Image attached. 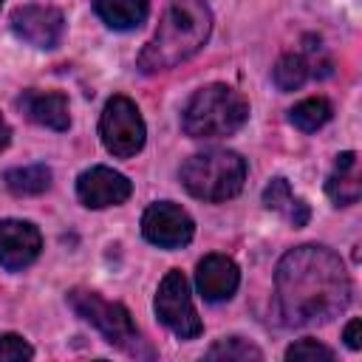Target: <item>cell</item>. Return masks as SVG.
I'll return each mask as SVG.
<instances>
[{
  "instance_id": "obj_1",
  "label": "cell",
  "mask_w": 362,
  "mask_h": 362,
  "mask_svg": "<svg viewBox=\"0 0 362 362\" xmlns=\"http://www.w3.org/2000/svg\"><path fill=\"white\" fill-rule=\"evenodd\" d=\"M274 294L286 325H322L351 303V277L337 252L305 243L280 257Z\"/></svg>"
},
{
  "instance_id": "obj_2",
  "label": "cell",
  "mask_w": 362,
  "mask_h": 362,
  "mask_svg": "<svg viewBox=\"0 0 362 362\" xmlns=\"http://www.w3.org/2000/svg\"><path fill=\"white\" fill-rule=\"evenodd\" d=\"M212 31V11L206 0H173L150 37L141 48L136 65L141 74H158L175 68L178 62L189 59L204 48Z\"/></svg>"
},
{
  "instance_id": "obj_3",
  "label": "cell",
  "mask_w": 362,
  "mask_h": 362,
  "mask_svg": "<svg viewBox=\"0 0 362 362\" xmlns=\"http://www.w3.org/2000/svg\"><path fill=\"white\" fill-rule=\"evenodd\" d=\"M249 119V102L240 90L212 82L198 88L181 110V127L189 139H221L238 133Z\"/></svg>"
},
{
  "instance_id": "obj_4",
  "label": "cell",
  "mask_w": 362,
  "mask_h": 362,
  "mask_svg": "<svg viewBox=\"0 0 362 362\" xmlns=\"http://www.w3.org/2000/svg\"><path fill=\"white\" fill-rule=\"evenodd\" d=\"M246 181V161L235 150H204L184 161L181 184L198 201H226L243 189Z\"/></svg>"
},
{
  "instance_id": "obj_5",
  "label": "cell",
  "mask_w": 362,
  "mask_h": 362,
  "mask_svg": "<svg viewBox=\"0 0 362 362\" xmlns=\"http://www.w3.org/2000/svg\"><path fill=\"white\" fill-rule=\"evenodd\" d=\"M68 303L113 348H119V351H124V354H130L136 359H153L156 356L153 348L141 339V334H139L130 311L122 303H110V300H105L102 294H96L90 288H74V291H68Z\"/></svg>"
},
{
  "instance_id": "obj_6",
  "label": "cell",
  "mask_w": 362,
  "mask_h": 362,
  "mask_svg": "<svg viewBox=\"0 0 362 362\" xmlns=\"http://www.w3.org/2000/svg\"><path fill=\"white\" fill-rule=\"evenodd\" d=\"M99 136L110 156L130 158L144 147V119L133 99L127 96H110L105 102V110L99 116Z\"/></svg>"
},
{
  "instance_id": "obj_7",
  "label": "cell",
  "mask_w": 362,
  "mask_h": 362,
  "mask_svg": "<svg viewBox=\"0 0 362 362\" xmlns=\"http://www.w3.org/2000/svg\"><path fill=\"white\" fill-rule=\"evenodd\" d=\"M156 317L178 337V339H195L204 331V322L192 305L189 283L181 269H170L156 291Z\"/></svg>"
},
{
  "instance_id": "obj_8",
  "label": "cell",
  "mask_w": 362,
  "mask_h": 362,
  "mask_svg": "<svg viewBox=\"0 0 362 362\" xmlns=\"http://www.w3.org/2000/svg\"><path fill=\"white\" fill-rule=\"evenodd\" d=\"M141 235L158 249H181L192 240L195 223L187 209L173 201H156L141 215Z\"/></svg>"
},
{
  "instance_id": "obj_9",
  "label": "cell",
  "mask_w": 362,
  "mask_h": 362,
  "mask_svg": "<svg viewBox=\"0 0 362 362\" xmlns=\"http://www.w3.org/2000/svg\"><path fill=\"white\" fill-rule=\"evenodd\" d=\"M11 31L34 48H57L65 31V17L54 6H20L11 11Z\"/></svg>"
},
{
  "instance_id": "obj_10",
  "label": "cell",
  "mask_w": 362,
  "mask_h": 362,
  "mask_svg": "<svg viewBox=\"0 0 362 362\" xmlns=\"http://www.w3.org/2000/svg\"><path fill=\"white\" fill-rule=\"evenodd\" d=\"M133 184L127 175L110 167H90L76 178V195L88 209H105V206H119L130 198Z\"/></svg>"
},
{
  "instance_id": "obj_11",
  "label": "cell",
  "mask_w": 362,
  "mask_h": 362,
  "mask_svg": "<svg viewBox=\"0 0 362 362\" xmlns=\"http://www.w3.org/2000/svg\"><path fill=\"white\" fill-rule=\"evenodd\" d=\"M42 235L31 221H0V266L6 272H23L40 257Z\"/></svg>"
},
{
  "instance_id": "obj_12",
  "label": "cell",
  "mask_w": 362,
  "mask_h": 362,
  "mask_svg": "<svg viewBox=\"0 0 362 362\" xmlns=\"http://www.w3.org/2000/svg\"><path fill=\"white\" fill-rule=\"evenodd\" d=\"M238 283H240L238 263L226 255H206L195 269V286L206 303L229 300L238 291Z\"/></svg>"
},
{
  "instance_id": "obj_13",
  "label": "cell",
  "mask_w": 362,
  "mask_h": 362,
  "mask_svg": "<svg viewBox=\"0 0 362 362\" xmlns=\"http://www.w3.org/2000/svg\"><path fill=\"white\" fill-rule=\"evenodd\" d=\"M17 107L34 124H42V127H51V130H68V124H71L68 99L59 90H37V88L23 90V96L17 99Z\"/></svg>"
},
{
  "instance_id": "obj_14",
  "label": "cell",
  "mask_w": 362,
  "mask_h": 362,
  "mask_svg": "<svg viewBox=\"0 0 362 362\" xmlns=\"http://www.w3.org/2000/svg\"><path fill=\"white\" fill-rule=\"evenodd\" d=\"M325 192L337 206H351L362 195V175H359V158L354 150L339 153L334 161L331 175L325 178Z\"/></svg>"
},
{
  "instance_id": "obj_15",
  "label": "cell",
  "mask_w": 362,
  "mask_h": 362,
  "mask_svg": "<svg viewBox=\"0 0 362 362\" xmlns=\"http://www.w3.org/2000/svg\"><path fill=\"white\" fill-rule=\"evenodd\" d=\"M263 204H266V209L283 215L294 229L305 226L308 218H311L308 204H305L300 195L291 192V187H288L286 178H272V181L266 184V189H263Z\"/></svg>"
},
{
  "instance_id": "obj_16",
  "label": "cell",
  "mask_w": 362,
  "mask_h": 362,
  "mask_svg": "<svg viewBox=\"0 0 362 362\" xmlns=\"http://www.w3.org/2000/svg\"><path fill=\"white\" fill-rule=\"evenodd\" d=\"M93 11L99 14V20L107 28L130 31V28H139L147 20L150 3L147 0H93Z\"/></svg>"
},
{
  "instance_id": "obj_17",
  "label": "cell",
  "mask_w": 362,
  "mask_h": 362,
  "mask_svg": "<svg viewBox=\"0 0 362 362\" xmlns=\"http://www.w3.org/2000/svg\"><path fill=\"white\" fill-rule=\"evenodd\" d=\"M6 187L14 195H40L51 187V167H45V164L14 167L6 173Z\"/></svg>"
},
{
  "instance_id": "obj_18",
  "label": "cell",
  "mask_w": 362,
  "mask_h": 362,
  "mask_svg": "<svg viewBox=\"0 0 362 362\" xmlns=\"http://www.w3.org/2000/svg\"><path fill=\"white\" fill-rule=\"evenodd\" d=\"M331 113H334V107H331L328 99L311 96V99L297 102V105L288 110V119H291V124L300 127L303 133H314V130H320L322 124H328Z\"/></svg>"
},
{
  "instance_id": "obj_19",
  "label": "cell",
  "mask_w": 362,
  "mask_h": 362,
  "mask_svg": "<svg viewBox=\"0 0 362 362\" xmlns=\"http://www.w3.org/2000/svg\"><path fill=\"white\" fill-rule=\"evenodd\" d=\"M274 85L280 90H297L305 85V79L311 76V65L305 59V54H283L272 71Z\"/></svg>"
},
{
  "instance_id": "obj_20",
  "label": "cell",
  "mask_w": 362,
  "mask_h": 362,
  "mask_svg": "<svg viewBox=\"0 0 362 362\" xmlns=\"http://www.w3.org/2000/svg\"><path fill=\"white\" fill-rule=\"evenodd\" d=\"M206 359H223V362H260L263 359V351L257 345H252L249 339H240V337H226V339H218L209 351H206Z\"/></svg>"
},
{
  "instance_id": "obj_21",
  "label": "cell",
  "mask_w": 362,
  "mask_h": 362,
  "mask_svg": "<svg viewBox=\"0 0 362 362\" xmlns=\"http://www.w3.org/2000/svg\"><path fill=\"white\" fill-rule=\"evenodd\" d=\"M286 359L288 362H331L334 359V351L317 339H300L294 345L286 348Z\"/></svg>"
},
{
  "instance_id": "obj_22",
  "label": "cell",
  "mask_w": 362,
  "mask_h": 362,
  "mask_svg": "<svg viewBox=\"0 0 362 362\" xmlns=\"http://www.w3.org/2000/svg\"><path fill=\"white\" fill-rule=\"evenodd\" d=\"M34 348L17 337V334H3L0 337V362H20V359H31Z\"/></svg>"
},
{
  "instance_id": "obj_23",
  "label": "cell",
  "mask_w": 362,
  "mask_h": 362,
  "mask_svg": "<svg viewBox=\"0 0 362 362\" xmlns=\"http://www.w3.org/2000/svg\"><path fill=\"white\" fill-rule=\"evenodd\" d=\"M359 328H362V322L354 317L348 325H345V334H342V339H345V345L351 348V351H359L362 348V339H359Z\"/></svg>"
},
{
  "instance_id": "obj_24",
  "label": "cell",
  "mask_w": 362,
  "mask_h": 362,
  "mask_svg": "<svg viewBox=\"0 0 362 362\" xmlns=\"http://www.w3.org/2000/svg\"><path fill=\"white\" fill-rule=\"evenodd\" d=\"M8 141H11V127H8V122L0 116V153L8 147Z\"/></svg>"
},
{
  "instance_id": "obj_25",
  "label": "cell",
  "mask_w": 362,
  "mask_h": 362,
  "mask_svg": "<svg viewBox=\"0 0 362 362\" xmlns=\"http://www.w3.org/2000/svg\"><path fill=\"white\" fill-rule=\"evenodd\" d=\"M0 3H3V0H0Z\"/></svg>"
}]
</instances>
